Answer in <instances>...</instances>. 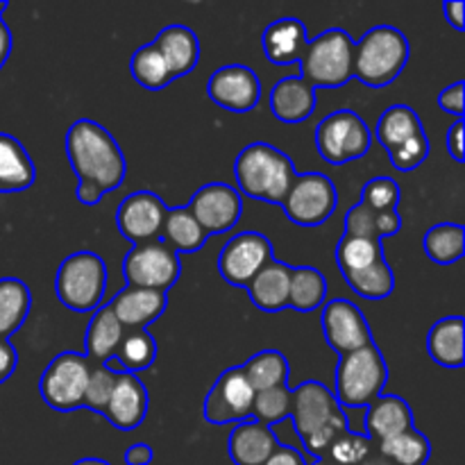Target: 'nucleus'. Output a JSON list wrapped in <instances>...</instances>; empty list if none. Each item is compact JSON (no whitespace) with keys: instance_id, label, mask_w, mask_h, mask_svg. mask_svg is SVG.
I'll return each instance as SVG.
<instances>
[{"instance_id":"f257e3e1","label":"nucleus","mask_w":465,"mask_h":465,"mask_svg":"<svg viewBox=\"0 0 465 465\" xmlns=\"http://www.w3.org/2000/svg\"><path fill=\"white\" fill-rule=\"evenodd\" d=\"M66 157L77 175V200L94 207L104 193L125 182L127 162L112 132L91 118H80L66 132Z\"/></svg>"},{"instance_id":"f03ea898","label":"nucleus","mask_w":465,"mask_h":465,"mask_svg":"<svg viewBox=\"0 0 465 465\" xmlns=\"http://www.w3.org/2000/svg\"><path fill=\"white\" fill-rule=\"evenodd\" d=\"M234 175L241 193L248 198L284 204L298 173L289 154L277 150L275 145L257 141L245 145L239 153L234 162Z\"/></svg>"},{"instance_id":"7ed1b4c3","label":"nucleus","mask_w":465,"mask_h":465,"mask_svg":"<svg viewBox=\"0 0 465 465\" xmlns=\"http://www.w3.org/2000/svg\"><path fill=\"white\" fill-rule=\"evenodd\" d=\"M409 41L398 27L375 25L354 44L352 75L372 89L389 86L409 62Z\"/></svg>"},{"instance_id":"20e7f679","label":"nucleus","mask_w":465,"mask_h":465,"mask_svg":"<svg viewBox=\"0 0 465 465\" xmlns=\"http://www.w3.org/2000/svg\"><path fill=\"white\" fill-rule=\"evenodd\" d=\"M336 402L339 407H368L380 395H384V386L389 381L384 354L377 348L375 341L371 345L354 352L343 354L336 366Z\"/></svg>"},{"instance_id":"39448f33","label":"nucleus","mask_w":465,"mask_h":465,"mask_svg":"<svg viewBox=\"0 0 465 465\" xmlns=\"http://www.w3.org/2000/svg\"><path fill=\"white\" fill-rule=\"evenodd\" d=\"M354 39L341 27H331L309 39L300 59V73L313 89H339L352 80Z\"/></svg>"},{"instance_id":"423d86ee","label":"nucleus","mask_w":465,"mask_h":465,"mask_svg":"<svg viewBox=\"0 0 465 465\" xmlns=\"http://www.w3.org/2000/svg\"><path fill=\"white\" fill-rule=\"evenodd\" d=\"M107 291V263L89 250L73 252L59 263L54 293L59 302L75 313L95 312Z\"/></svg>"},{"instance_id":"0eeeda50","label":"nucleus","mask_w":465,"mask_h":465,"mask_svg":"<svg viewBox=\"0 0 465 465\" xmlns=\"http://www.w3.org/2000/svg\"><path fill=\"white\" fill-rule=\"evenodd\" d=\"M313 141L327 163L343 166V163L368 154L372 145V132L359 114L350 112V109H339L318 123Z\"/></svg>"},{"instance_id":"6e6552de","label":"nucleus","mask_w":465,"mask_h":465,"mask_svg":"<svg viewBox=\"0 0 465 465\" xmlns=\"http://www.w3.org/2000/svg\"><path fill=\"white\" fill-rule=\"evenodd\" d=\"M94 363L82 352H62L45 366L39 380L41 400L54 411H75L84 402L86 381Z\"/></svg>"},{"instance_id":"1a4fd4ad","label":"nucleus","mask_w":465,"mask_h":465,"mask_svg":"<svg viewBox=\"0 0 465 465\" xmlns=\"http://www.w3.org/2000/svg\"><path fill=\"white\" fill-rule=\"evenodd\" d=\"M339 193L334 182L322 173H300L284 200V212L291 223L302 227H318L334 213Z\"/></svg>"},{"instance_id":"9d476101","label":"nucleus","mask_w":465,"mask_h":465,"mask_svg":"<svg viewBox=\"0 0 465 465\" xmlns=\"http://www.w3.org/2000/svg\"><path fill=\"white\" fill-rule=\"evenodd\" d=\"M127 286L168 291L182 275L180 254L173 252L163 241L134 245L123 262Z\"/></svg>"},{"instance_id":"9b49d317","label":"nucleus","mask_w":465,"mask_h":465,"mask_svg":"<svg viewBox=\"0 0 465 465\" xmlns=\"http://www.w3.org/2000/svg\"><path fill=\"white\" fill-rule=\"evenodd\" d=\"M254 391L245 380L241 366L227 368L213 381L204 398V420L209 425H241L252 422Z\"/></svg>"},{"instance_id":"f8f14e48","label":"nucleus","mask_w":465,"mask_h":465,"mask_svg":"<svg viewBox=\"0 0 465 465\" xmlns=\"http://www.w3.org/2000/svg\"><path fill=\"white\" fill-rule=\"evenodd\" d=\"M272 259H275V252L266 236L259 232H241L223 245L218 254V272L227 284L245 289L252 277Z\"/></svg>"},{"instance_id":"ddd939ff","label":"nucleus","mask_w":465,"mask_h":465,"mask_svg":"<svg viewBox=\"0 0 465 465\" xmlns=\"http://www.w3.org/2000/svg\"><path fill=\"white\" fill-rule=\"evenodd\" d=\"M168 207L153 191H134L118 204L116 227L132 245L162 241L163 218Z\"/></svg>"},{"instance_id":"4468645a","label":"nucleus","mask_w":465,"mask_h":465,"mask_svg":"<svg viewBox=\"0 0 465 465\" xmlns=\"http://www.w3.org/2000/svg\"><path fill=\"white\" fill-rule=\"evenodd\" d=\"M186 209L198 221V225L207 232V236L225 234L239 223L241 212H243V200H241L239 191L232 189L230 184L213 182V184L200 186L193 198L189 200Z\"/></svg>"},{"instance_id":"2eb2a0df","label":"nucleus","mask_w":465,"mask_h":465,"mask_svg":"<svg viewBox=\"0 0 465 465\" xmlns=\"http://www.w3.org/2000/svg\"><path fill=\"white\" fill-rule=\"evenodd\" d=\"M322 334L339 357L372 343L371 327L363 312L343 298L322 304Z\"/></svg>"},{"instance_id":"dca6fc26","label":"nucleus","mask_w":465,"mask_h":465,"mask_svg":"<svg viewBox=\"0 0 465 465\" xmlns=\"http://www.w3.org/2000/svg\"><path fill=\"white\" fill-rule=\"evenodd\" d=\"M293 400H291V420H293L295 431H298L300 440L309 439L322 430L325 425L334 422L336 418L345 416L343 409L339 407L334 398V391L327 389L325 384L316 380L304 381L295 391H291Z\"/></svg>"},{"instance_id":"f3484780","label":"nucleus","mask_w":465,"mask_h":465,"mask_svg":"<svg viewBox=\"0 0 465 465\" xmlns=\"http://www.w3.org/2000/svg\"><path fill=\"white\" fill-rule=\"evenodd\" d=\"M207 95L221 109L234 114L252 112L262 98V82L257 73L243 64H230L212 73L207 82Z\"/></svg>"},{"instance_id":"a211bd4d","label":"nucleus","mask_w":465,"mask_h":465,"mask_svg":"<svg viewBox=\"0 0 465 465\" xmlns=\"http://www.w3.org/2000/svg\"><path fill=\"white\" fill-rule=\"evenodd\" d=\"M148 407V389H145L143 381L139 380V375L121 371L118 372L116 386H114L112 398H109L103 416L107 418L116 430L130 431L136 430V427L145 420Z\"/></svg>"},{"instance_id":"6ab92c4d","label":"nucleus","mask_w":465,"mask_h":465,"mask_svg":"<svg viewBox=\"0 0 465 465\" xmlns=\"http://www.w3.org/2000/svg\"><path fill=\"white\" fill-rule=\"evenodd\" d=\"M112 312L123 325V330H145L150 322L163 316L168 307L166 291L139 289V286H125L112 298Z\"/></svg>"},{"instance_id":"aec40b11","label":"nucleus","mask_w":465,"mask_h":465,"mask_svg":"<svg viewBox=\"0 0 465 465\" xmlns=\"http://www.w3.org/2000/svg\"><path fill=\"white\" fill-rule=\"evenodd\" d=\"M309 44L307 25L298 18H280L272 21L262 35V48L268 62L277 66H289L302 59L304 48Z\"/></svg>"},{"instance_id":"412c9836","label":"nucleus","mask_w":465,"mask_h":465,"mask_svg":"<svg viewBox=\"0 0 465 465\" xmlns=\"http://www.w3.org/2000/svg\"><path fill=\"white\" fill-rule=\"evenodd\" d=\"M271 112L289 125L307 121L316 112V89L300 75L282 77L271 89Z\"/></svg>"},{"instance_id":"4be33fe9","label":"nucleus","mask_w":465,"mask_h":465,"mask_svg":"<svg viewBox=\"0 0 465 465\" xmlns=\"http://www.w3.org/2000/svg\"><path fill=\"white\" fill-rule=\"evenodd\" d=\"M154 48L166 62L171 77H184L198 66L200 62V41L191 27L186 25H168L163 27L153 41Z\"/></svg>"},{"instance_id":"5701e85b","label":"nucleus","mask_w":465,"mask_h":465,"mask_svg":"<svg viewBox=\"0 0 465 465\" xmlns=\"http://www.w3.org/2000/svg\"><path fill=\"white\" fill-rule=\"evenodd\" d=\"M293 266L272 259L252 277L245 291L254 307L263 313H277L289 307V286Z\"/></svg>"},{"instance_id":"b1692460","label":"nucleus","mask_w":465,"mask_h":465,"mask_svg":"<svg viewBox=\"0 0 465 465\" xmlns=\"http://www.w3.org/2000/svg\"><path fill=\"white\" fill-rule=\"evenodd\" d=\"M277 439L272 427L262 422H241L232 430L227 440V452L234 465H263L277 450Z\"/></svg>"},{"instance_id":"393cba45","label":"nucleus","mask_w":465,"mask_h":465,"mask_svg":"<svg viewBox=\"0 0 465 465\" xmlns=\"http://www.w3.org/2000/svg\"><path fill=\"white\" fill-rule=\"evenodd\" d=\"M366 409V436L372 443H380L413 427L411 407L400 395H380Z\"/></svg>"},{"instance_id":"a878e982","label":"nucleus","mask_w":465,"mask_h":465,"mask_svg":"<svg viewBox=\"0 0 465 465\" xmlns=\"http://www.w3.org/2000/svg\"><path fill=\"white\" fill-rule=\"evenodd\" d=\"M427 352L448 371H459L465 363V321L463 316L440 318L427 334Z\"/></svg>"},{"instance_id":"bb28decb","label":"nucleus","mask_w":465,"mask_h":465,"mask_svg":"<svg viewBox=\"0 0 465 465\" xmlns=\"http://www.w3.org/2000/svg\"><path fill=\"white\" fill-rule=\"evenodd\" d=\"M36 180V168L21 141L0 132V193H21Z\"/></svg>"},{"instance_id":"cd10ccee","label":"nucleus","mask_w":465,"mask_h":465,"mask_svg":"<svg viewBox=\"0 0 465 465\" xmlns=\"http://www.w3.org/2000/svg\"><path fill=\"white\" fill-rule=\"evenodd\" d=\"M123 334H125V330L118 322V318L114 316L112 304L107 302L95 309L89 327H86V359L94 366H104V363L112 361L116 357Z\"/></svg>"},{"instance_id":"c85d7f7f","label":"nucleus","mask_w":465,"mask_h":465,"mask_svg":"<svg viewBox=\"0 0 465 465\" xmlns=\"http://www.w3.org/2000/svg\"><path fill=\"white\" fill-rule=\"evenodd\" d=\"M375 136L384 145L386 154H391L411 143V141L425 136V127H422L416 109H411L409 104H393L380 116Z\"/></svg>"},{"instance_id":"c756f323","label":"nucleus","mask_w":465,"mask_h":465,"mask_svg":"<svg viewBox=\"0 0 465 465\" xmlns=\"http://www.w3.org/2000/svg\"><path fill=\"white\" fill-rule=\"evenodd\" d=\"M402 230V216L400 212H375L368 204L357 203L345 213V236H359V239L384 241L389 236L400 234Z\"/></svg>"},{"instance_id":"7c9ffc66","label":"nucleus","mask_w":465,"mask_h":465,"mask_svg":"<svg viewBox=\"0 0 465 465\" xmlns=\"http://www.w3.org/2000/svg\"><path fill=\"white\" fill-rule=\"evenodd\" d=\"M32 309V293L25 282L16 277L0 280V339L9 341L27 321Z\"/></svg>"},{"instance_id":"2f4dec72","label":"nucleus","mask_w":465,"mask_h":465,"mask_svg":"<svg viewBox=\"0 0 465 465\" xmlns=\"http://www.w3.org/2000/svg\"><path fill=\"white\" fill-rule=\"evenodd\" d=\"M207 232L198 225L186 207L168 209L162 227V241L173 252H198L207 243Z\"/></svg>"},{"instance_id":"473e14b6","label":"nucleus","mask_w":465,"mask_h":465,"mask_svg":"<svg viewBox=\"0 0 465 465\" xmlns=\"http://www.w3.org/2000/svg\"><path fill=\"white\" fill-rule=\"evenodd\" d=\"M245 380L252 386L254 393H262V391L277 389V386L289 384V359L280 352V350H262L254 357H250L248 361L241 366Z\"/></svg>"},{"instance_id":"72a5a7b5","label":"nucleus","mask_w":465,"mask_h":465,"mask_svg":"<svg viewBox=\"0 0 465 465\" xmlns=\"http://www.w3.org/2000/svg\"><path fill=\"white\" fill-rule=\"evenodd\" d=\"M154 359H157V343H154L153 334L148 330H125L116 350V357L107 366L139 375L153 366Z\"/></svg>"},{"instance_id":"f704fd0d","label":"nucleus","mask_w":465,"mask_h":465,"mask_svg":"<svg viewBox=\"0 0 465 465\" xmlns=\"http://www.w3.org/2000/svg\"><path fill=\"white\" fill-rule=\"evenodd\" d=\"M422 250L439 266H452L465 254V227L457 223H439L422 236Z\"/></svg>"},{"instance_id":"c9c22d12","label":"nucleus","mask_w":465,"mask_h":465,"mask_svg":"<svg viewBox=\"0 0 465 465\" xmlns=\"http://www.w3.org/2000/svg\"><path fill=\"white\" fill-rule=\"evenodd\" d=\"M327 300V280L318 268L300 266L291 271L289 307L293 312H316Z\"/></svg>"},{"instance_id":"e433bc0d","label":"nucleus","mask_w":465,"mask_h":465,"mask_svg":"<svg viewBox=\"0 0 465 465\" xmlns=\"http://www.w3.org/2000/svg\"><path fill=\"white\" fill-rule=\"evenodd\" d=\"M384 248L381 241L359 239V236H345L336 245V263H339L341 275H357L384 262Z\"/></svg>"},{"instance_id":"4c0bfd02","label":"nucleus","mask_w":465,"mask_h":465,"mask_svg":"<svg viewBox=\"0 0 465 465\" xmlns=\"http://www.w3.org/2000/svg\"><path fill=\"white\" fill-rule=\"evenodd\" d=\"M377 452L384 454L393 465H425L431 457V443L416 427L398 436L375 443Z\"/></svg>"},{"instance_id":"58836bf2","label":"nucleus","mask_w":465,"mask_h":465,"mask_svg":"<svg viewBox=\"0 0 465 465\" xmlns=\"http://www.w3.org/2000/svg\"><path fill=\"white\" fill-rule=\"evenodd\" d=\"M130 73L148 91H159L173 82L166 62H163V57L153 44H145L139 50H134L130 62Z\"/></svg>"},{"instance_id":"ea45409f","label":"nucleus","mask_w":465,"mask_h":465,"mask_svg":"<svg viewBox=\"0 0 465 465\" xmlns=\"http://www.w3.org/2000/svg\"><path fill=\"white\" fill-rule=\"evenodd\" d=\"M343 280L348 282V286L354 293L366 300H384L395 291V275L386 259L377 263V266L368 268V271L348 275Z\"/></svg>"},{"instance_id":"a19ab883","label":"nucleus","mask_w":465,"mask_h":465,"mask_svg":"<svg viewBox=\"0 0 465 465\" xmlns=\"http://www.w3.org/2000/svg\"><path fill=\"white\" fill-rule=\"evenodd\" d=\"M291 400H293V395H291L289 386H277V389L254 393L252 420L266 427L286 420L291 416Z\"/></svg>"},{"instance_id":"79ce46f5","label":"nucleus","mask_w":465,"mask_h":465,"mask_svg":"<svg viewBox=\"0 0 465 465\" xmlns=\"http://www.w3.org/2000/svg\"><path fill=\"white\" fill-rule=\"evenodd\" d=\"M372 448H375V443L366 434L345 430L343 434L336 436L325 457L336 465H359L372 452Z\"/></svg>"},{"instance_id":"37998d69","label":"nucleus","mask_w":465,"mask_h":465,"mask_svg":"<svg viewBox=\"0 0 465 465\" xmlns=\"http://www.w3.org/2000/svg\"><path fill=\"white\" fill-rule=\"evenodd\" d=\"M116 368L112 366H91L89 372V381H86V391H84V402L82 407L91 409L95 413H103L104 407H107L109 398H112V391L116 386L118 380Z\"/></svg>"},{"instance_id":"c03bdc74","label":"nucleus","mask_w":465,"mask_h":465,"mask_svg":"<svg viewBox=\"0 0 465 465\" xmlns=\"http://www.w3.org/2000/svg\"><path fill=\"white\" fill-rule=\"evenodd\" d=\"M402 198V191H400L398 182L393 177H372L371 182H366L361 191V203L368 204L375 212H395Z\"/></svg>"},{"instance_id":"a18cd8bd","label":"nucleus","mask_w":465,"mask_h":465,"mask_svg":"<svg viewBox=\"0 0 465 465\" xmlns=\"http://www.w3.org/2000/svg\"><path fill=\"white\" fill-rule=\"evenodd\" d=\"M463 91H465V82L459 80L454 84L445 86L439 95V107L443 109L445 114H454L457 118H463Z\"/></svg>"},{"instance_id":"49530a36","label":"nucleus","mask_w":465,"mask_h":465,"mask_svg":"<svg viewBox=\"0 0 465 465\" xmlns=\"http://www.w3.org/2000/svg\"><path fill=\"white\" fill-rule=\"evenodd\" d=\"M18 366V354L14 350V345L9 341L0 339V384L9 380L14 375Z\"/></svg>"},{"instance_id":"de8ad7c7","label":"nucleus","mask_w":465,"mask_h":465,"mask_svg":"<svg viewBox=\"0 0 465 465\" xmlns=\"http://www.w3.org/2000/svg\"><path fill=\"white\" fill-rule=\"evenodd\" d=\"M463 127H465V123H463V118H457V121H454V125L450 127V132H448V153L452 154V159L454 162H459L461 163L463 159H465V145H463Z\"/></svg>"},{"instance_id":"09e8293b","label":"nucleus","mask_w":465,"mask_h":465,"mask_svg":"<svg viewBox=\"0 0 465 465\" xmlns=\"http://www.w3.org/2000/svg\"><path fill=\"white\" fill-rule=\"evenodd\" d=\"M263 465H309V463L304 461V457L295 448H289V445H277L275 452L268 457V461Z\"/></svg>"},{"instance_id":"8fccbe9b","label":"nucleus","mask_w":465,"mask_h":465,"mask_svg":"<svg viewBox=\"0 0 465 465\" xmlns=\"http://www.w3.org/2000/svg\"><path fill=\"white\" fill-rule=\"evenodd\" d=\"M463 12H465V5L461 3V0H450V3H443L445 21H448L450 25H452L457 32L465 30Z\"/></svg>"},{"instance_id":"3c124183","label":"nucleus","mask_w":465,"mask_h":465,"mask_svg":"<svg viewBox=\"0 0 465 465\" xmlns=\"http://www.w3.org/2000/svg\"><path fill=\"white\" fill-rule=\"evenodd\" d=\"M153 448L145 443H134L132 448L125 450V463L127 465H150L153 463Z\"/></svg>"},{"instance_id":"603ef678","label":"nucleus","mask_w":465,"mask_h":465,"mask_svg":"<svg viewBox=\"0 0 465 465\" xmlns=\"http://www.w3.org/2000/svg\"><path fill=\"white\" fill-rule=\"evenodd\" d=\"M12 45H14L12 32H9L7 23H5L3 16H0V68H3V64L7 62V57L12 54Z\"/></svg>"},{"instance_id":"864d4df0","label":"nucleus","mask_w":465,"mask_h":465,"mask_svg":"<svg viewBox=\"0 0 465 465\" xmlns=\"http://www.w3.org/2000/svg\"><path fill=\"white\" fill-rule=\"evenodd\" d=\"M359 465H393V463H391L389 459L384 457V454L377 452V448H372V452L368 454V457L363 459V461L359 463Z\"/></svg>"},{"instance_id":"5fc2aeb1","label":"nucleus","mask_w":465,"mask_h":465,"mask_svg":"<svg viewBox=\"0 0 465 465\" xmlns=\"http://www.w3.org/2000/svg\"><path fill=\"white\" fill-rule=\"evenodd\" d=\"M73 465H112L109 461H104V459H94V457H86V459H80V461H75Z\"/></svg>"},{"instance_id":"6e6d98bb","label":"nucleus","mask_w":465,"mask_h":465,"mask_svg":"<svg viewBox=\"0 0 465 465\" xmlns=\"http://www.w3.org/2000/svg\"><path fill=\"white\" fill-rule=\"evenodd\" d=\"M309 465H336V463H331L330 459L322 457V459H318V461H313V463H309Z\"/></svg>"},{"instance_id":"4d7b16f0","label":"nucleus","mask_w":465,"mask_h":465,"mask_svg":"<svg viewBox=\"0 0 465 465\" xmlns=\"http://www.w3.org/2000/svg\"><path fill=\"white\" fill-rule=\"evenodd\" d=\"M5 9H7V3H0V16H3Z\"/></svg>"}]
</instances>
